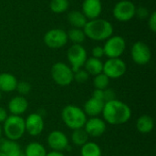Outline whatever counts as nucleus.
<instances>
[{
    "label": "nucleus",
    "instance_id": "obj_13",
    "mask_svg": "<svg viewBox=\"0 0 156 156\" xmlns=\"http://www.w3.org/2000/svg\"><path fill=\"white\" fill-rule=\"evenodd\" d=\"M47 143L48 147L52 151L63 152L69 148V139L67 135L63 132L58 130L52 131L48 133Z\"/></svg>",
    "mask_w": 156,
    "mask_h": 156
},
{
    "label": "nucleus",
    "instance_id": "obj_12",
    "mask_svg": "<svg viewBox=\"0 0 156 156\" xmlns=\"http://www.w3.org/2000/svg\"><path fill=\"white\" fill-rule=\"evenodd\" d=\"M44 119L40 113H30L25 119L26 133H27L30 136L36 137L41 134L44 130Z\"/></svg>",
    "mask_w": 156,
    "mask_h": 156
},
{
    "label": "nucleus",
    "instance_id": "obj_23",
    "mask_svg": "<svg viewBox=\"0 0 156 156\" xmlns=\"http://www.w3.org/2000/svg\"><path fill=\"white\" fill-rule=\"evenodd\" d=\"M47 150L45 146L39 143H29L24 151V156H46Z\"/></svg>",
    "mask_w": 156,
    "mask_h": 156
},
{
    "label": "nucleus",
    "instance_id": "obj_9",
    "mask_svg": "<svg viewBox=\"0 0 156 156\" xmlns=\"http://www.w3.org/2000/svg\"><path fill=\"white\" fill-rule=\"evenodd\" d=\"M127 70V66L125 62L120 58H108L103 63L102 73H104L110 80H116L122 77Z\"/></svg>",
    "mask_w": 156,
    "mask_h": 156
},
{
    "label": "nucleus",
    "instance_id": "obj_19",
    "mask_svg": "<svg viewBox=\"0 0 156 156\" xmlns=\"http://www.w3.org/2000/svg\"><path fill=\"white\" fill-rule=\"evenodd\" d=\"M16 78L8 72L0 73V91L1 92H12L16 90L17 85Z\"/></svg>",
    "mask_w": 156,
    "mask_h": 156
},
{
    "label": "nucleus",
    "instance_id": "obj_29",
    "mask_svg": "<svg viewBox=\"0 0 156 156\" xmlns=\"http://www.w3.org/2000/svg\"><path fill=\"white\" fill-rule=\"evenodd\" d=\"M89 78H90V75L84 69H80L74 71L73 80H75L78 83H85L86 81H88Z\"/></svg>",
    "mask_w": 156,
    "mask_h": 156
},
{
    "label": "nucleus",
    "instance_id": "obj_1",
    "mask_svg": "<svg viewBox=\"0 0 156 156\" xmlns=\"http://www.w3.org/2000/svg\"><path fill=\"white\" fill-rule=\"evenodd\" d=\"M101 114L105 122L112 125H121L131 119L132 110L125 102L115 99L104 103Z\"/></svg>",
    "mask_w": 156,
    "mask_h": 156
},
{
    "label": "nucleus",
    "instance_id": "obj_24",
    "mask_svg": "<svg viewBox=\"0 0 156 156\" xmlns=\"http://www.w3.org/2000/svg\"><path fill=\"white\" fill-rule=\"evenodd\" d=\"M101 146L94 142H87L80 147V156H101Z\"/></svg>",
    "mask_w": 156,
    "mask_h": 156
},
{
    "label": "nucleus",
    "instance_id": "obj_21",
    "mask_svg": "<svg viewBox=\"0 0 156 156\" xmlns=\"http://www.w3.org/2000/svg\"><path fill=\"white\" fill-rule=\"evenodd\" d=\"M83 67H84V69L89 73V75L96 76L98 74L102 73L103 62L99 58H95L91 57V58H87Z\"/></svg>",
    "mask_w": 156,
    "mask_h": 156
},
{
    "label": "nucleus",
    "instance_id": "obj_38",
    "mask_svg": "<svg viewBox=\"0 0 156 156\" xmlns=\"http://www.w3.org/2000/svg\"><path fill=\"white\" fill-rule=\"evenodd\" d=\"M2 127H1V124H0V139L2 138Z\"/></svg>",
    "mask_w": 156,
    "mask_h": 156
},
{
    "label": "nucleus",
    "instance_id": "obj_4",
    "mask_svg": "<svg viewBox=\"0 0 156 156\" xmlns=\"http://www.w3.org/2000/svg\"><path fill=\"white\" fill-rule=\"evenodd\" d=\"M2 132L6 139L11 141H18L26 133L25 119L22 116L8 115L6 120L3 122Z\"/></svg>",
    "mask_w": 156,
    "mask_h": 156
},
{
    "label": "nucleus",
    "instance_id": "obj_17",
    "mask_svg": "<svg viewBox=\"0 0 156 156\" xmlns=\"http://www.w3.org/2000/svg\"><path fill=\"white\" fill-rule=\"evenodd\" d=\"M104 101L97 100L95 98H90L86 101V102L83 105V112H85L86 116L90 117H98L100 114H101L103 107H104Z\"/></svg>",
    "mask_w": 156,
    "mask_h": 156
},
{
    "label": "nucleus",
    "instance_id": "obj_5",
    "mask_svg": "<svg viewBox=\"0 0 156 156\" xmlns=\"http://www.w3.org/2000/svg\"><path fill=\"white\" fill-rule=\"evenodd\" d=\"M74 72L70 66L64 62H57L51 68V77L56 84L66 87L73 82Z\"/></svg>",
    "mask_w": 156,
    "mask_h": 156
},
{
    "label": "nucleus",
    "instance_id": "obj_40",
    "mask_svg": "<svg viewBox=\"0 0 156 156\" xmlns=\"http://www.w3.org/2000/svg\"><path fill=\"white\" fill-rule=\"evenodd\" d=\"M1 95H2V92L0 91V99H1Z\"/></svg>",
    "mask_w": 156,
    "mask_h": 156
},
{
    "label": "nucleus",
    "instance_id": "obj_7",
    "mask_svg": "<svg viewBox=\"0 0 156 156\" xmlns=\"http://www.w3.org/2000/svg\"><path fill=\"white\" fill-rule=\"evenodd\" d=\"M67 58L73 72L82 69L88 58L87 51L82 45L73 44L67 52Z\"/></svg>",
    "mask_w": 156,
    "mask_h": 156
},
{
    "label": "nucleus",
    "instance_id": "obj_31",
    "mask_svg": "<svg viewBox=\"0 0 156 156\" xmlns=\"http://www.w3.org/2000/svg\"><path fill=\"white\" fill-rule=\"evenodd\" d=\"M103 94H104V97H103L104 102H108L116 99V93L112 89H109V88L105 89L103 90Z\"/></svg>",
    "mask_w": 156,
    "mask_h": 156
},
{
    "label": "nucleus",
    "instance_id": "obj_14",
    "mask_svg": "<svg viewBox=\"0 0 156 156\" xmlns=\"http://www.w3.org/2000/svg\"><path fill=\"white\" fill-rule=\"evenodd\" d=\"M83 128L89 136L101 137L106 132L107 125L103 119L99 117H90V119H87Z\"/></svg>",
    "mask_w": 156,
    "mask_h": 156
},
{
    "label": "nucleus",
    "instance_id": "obj_26",
    "mask_svg": "<svg viewBox=\"0 0 156 156\" xmlns=\"http://www.w3.org/2000/svg\"><path fill=\"white\" fill-rule=\"evenodd\" d=\"M67 35H68V39L70 40L73 44L81 45V43H83L86 39L85 33H84L83 29H81V28L72 27L71 29H69L67 32Z\"/></svg>",
    "mask_w": 156,
    "mask_h": 156
},
{
    "label": "nucleus",
    "instance_id": "obj_3",
    "mask_svg": "<svg viewBox=\"0 0 156 156\" xmlns=\"http://www.w3.org/2000/svg\"><path fill=\"white\" fill-rule=\"evenodd\" d=\"M61 119L64 124L73 131L83 128L87 121V116L81 108L73 104H69L62 109Z\"/></svg>",
    "mask_w": 156,
    "mask_h": 156
},
{
    "label": "nucleus",
    "instance_id": "obj_2",
    "mask_svg": "<svg viewBox=\"0 0 156 156\" xmlns=\"http://www.w3.org/2000/svg\"><path fill=\"white\" fill-rule=\"evenodd\" d=\"M86 37L95 41H105L113 35L112 24L102 18L88 20L83 27Z\"/></svg>",
    "mask_w": 156,
    "mask_h": 156
},
{
    "label": "nucleus",
    "instance_id": "obj_8",
    "mask_svg": "<svg viewBox=\"0 0 156 156\" xmlns=\"http://www.w3.org/2000/svg\"><path fill=\"white\" fill-rule=\"evenodd\" d=\"M136 6L130 0L119 1L112 9L113 16L120 22H128L135 16Z\"/></svg>",
    "mask_w": 156,
    "mask_h": 156
},
{
    "label": "nucleus",
    "instance_id": "obj_36",
    "mask_svg": "<svg viewBox=\"0 0 156 156\" xmlns=\"http://www.w3.org/2000/svg\"><path fill=\"white\" fill-rule=\"evenodd\" d=\"M7 117H8L7 111H6L5 108L0 107V124H1V123H3V122L6 120V118H7Z\"/></svg>",
    "mask_w": 156,
    "mask_h": 156
},
{
    "label": "nucleus",
    "instance_id": "obj_39",
    "mask_svg": "<svg viewBox=\"0 0 156 156\" xmlns=\"http://www.w3.org/2000/svg\"><path fill=\"white\" fill-rule=\"evenodd\" d=\"M0 156H7V155H5V154H3V153H1V152H0Z\"/></svg>",
    "mask_w": 156,
    "mask_h": 156
},
{
    "label": "nucleus",
    "instance_id": "obj_25",
    "mask_svg": "<svg viewBox=\"0 0 156 156\" xmlns=\"http://www.w3.org/2000/svg\"><path fill=\"white\" fill-rule=\"evenodd\" d=\"M89 135L86 133V131L84 130V128H80V129H76L73 130L72 133H71V142L81 147L83 144H85L87 142H89Z\"/></svg>",
    "mask_w": 156,
    "mask_h": 156
},
{
    "label": "nucleus",
    "instance_id": "obj_28",
    "mask_svg": "<svg viewBox=\"0 0 156 156\" xmlns=\"http://www.w3.org/2000/svg\"><path fill=\"white\" fill-rule=\"evenodd\" d=\"M109 84H110V79L104 73H101V74L94 76L93 86L96 90H104L105 89L109 87Z\"/></svg>",
    "mask_w": 156,
    "mask_h": 156
},
{
    "label": "nucleus",
    "instance_id": "obj_22",
    "mask_svg": "<svg viewBox=\"0 0 156 156\" xmlns=\"http://www.w3.org/2000/svg\"><path fill=\"white\" fill-rule=\"evenodd\" d=\"M68 22L72 26V27L83 29L86 23L88 22V19L81 11L74 10L68 14Z\"/></svg>",
    "mask_w": 156,
    "mask_h": 156
},
{
    "label": "nucleus",
    "instance_id": "obj_33",
    "mask_svg": "<svg viewBox=\"0 0 156 156\" xmlns=\"http://www.w3.org/2000/svg\"><path fill=\"white\" fill-rule=\"evenodd\" d=\"M148 27L152 32H156V12H153L148 16Z\"/></svg>",
    "mask_w": 156,
    "mask_h": 156
},
{
    "label": "nucleus",
    "instance_id": "obj_30",
    "mask_svg": "<svg viewBox=\"0 0 156 156\" xmlns=\"http://www.w3.org/2000/svg\"><path fill=\"white\" fill-rule=\"evenodd\" d=\"M16 90H17V92L21 95V96H26L27 95L30 90H31V85L27 82V81H18L17 85H16Z\"/></svg>",
    "mask_w": 156,
    "mask_h": 156
},
{
    "label": "nucleus",
    "instance_id": "obj_34",
    "mask_svg": "<svg viewBox=\"0 0 156 156\" xmlns=\"http://www.w3.org/2000/svg\"><path fill=\"white\" fill-rule=\"evenodd\" d=\"M91 54H92V57L93 58L101 59L104 56L103 48L101 46H96V47H94L92 48V50H91Z\"/></svg>",
    "mask_w": 156,
    "mask_h": 156
},
{
    "label": "nucleus",
    "instance_id": "obj_10",
    "mask_svg": "<svg viewBox=\"0 0 156 156\" xmlns=\"http://www.w3.org/2000/svg\"><path fill=\"white\" fill-rule=\"evenodd\" d=\"M44 43L50 48H60L68 43L67 32L61 28H53L44 35Z\"/></svg>",
    "mask_w": 156,
    "mask_h": 156
},
{
    "label": "nucleus",
    "instance_id": "obj_32",
    "mask_svg": "<svg viewBox=\"0 0 156 156\" xmlns=\"http://www.w3.org/2000/svg\"><path fill=\"white\" fill-rule=\"evenodd\" d=\"M135 16L137 17H139L140 19H144L146 17H148L150 16L149 14V11L146 7L144 6H140L138 8H136V11H135Z\"/></svg>",
    "mask_w": 156,
    "mask_h": 156
},
{
    "label": "nucleus",
    "instance_id": "obj_11",
    "mask_svg": "<svg viewBox=\"0 0 156 156\" xmlns=\"http://www.w3.org/2000/svg\"><path fill=\"white\" fill-rule=\"evenodd\" d=\"M131 57L134 63L142 66L146 65L152 58V51L147 44L143 41H137L131 48Z\"/></svg>",
    "mask_w": 156,
    "mask_h": 156
},
{
    "label": "nucleus",
    "instance_id": "obj_18",
    "mask_svg": "<svg viewBox=\"0 0 156 156\" xmlns=\"http://www.w3.org/2000/svg\"><path fill=\"white\" fill-rule=\"evenodd\" d=\"M0 152L7 156H24L20 145L16 141L9 139H0Z\"/></svg>",
    "mask_w": 156,
    "mask_h": 156
},
{
    "label": "nucleus",
    "instance_id": "obj_41",
    "mask_svg": "<svg viewBox=\"0 0 156 156\" xmlns=\"http://www.w3.org/2000/svg\"><path fill=\"white\" fill-rule=\"evenodd\" d=\"M101 1H102V0H101Z\"/></svg>",
    "mask_w": 156,
    "mask_h": 156
},
{
    "label": "nucleus",
    "instance_id": "obj_16",
    "mask_svg": "<svg viewBox=\"0 0 156 156\" xmlns=\"http://www.w3.org/2000/svg\"><path fill=\"white\" fill-rule=\"evenodd\" d=\"M27 108L28 101L24 96L21 95L13 97L7 104V110L11 113V115L21 116L23 113L27 112Z\"/></svg>",
    "mask_w": 156,
    "mask_h": 156
},
{
    "label": "nucleus",
    "instance_id": "obj_20",
    "mask_svg": "<svg viewBox=\"0 0 156 156\" xmlns=\"http://www.w3.org/2000/svg\"><path fill=\"white\" fill-rule=\"evenodd\" d=\"M136 128L140 133H143V134L150 133L154 128V121L149 115H146V114L142 115L137 119Z\"/></svg>",
    "mask_w": 156,
    "mask_h": 156
},
{
    "label": "nucleus",
    "instance_id": "obj_15",
    "mask_svg": "<svg viewBox=\"0 0 156 156\" xmlns=\"http://www.w3.org/2000/svg\"><path fill=\"white\" fill-rule=\"evenodd\" d=\"M102 11L101 0H84L82 3V14L88 20L99 18Z\"/></svg>",
    "mask_w": 156,
    "mask_h": 156
},
{
    "label": "nucleus",
    "instance_id": "obj_37",
    "mask_svg": "<svg viewBox=\"0 0 156 156\" xmlns=\"http://www.w3.org/2000/svg\"><path fill=\"white\" fill-rule=\"evenodd\" d=\"M46 156H65L62 152H57V151H51L49 153H47Z\"/></svg>",
    "mask_w": 156,
    "mask_h": 156
},
{
    "label": "nucleus",
    "instance_id": "obj_27",
    "mask_svg": "<svg viewBox=\"0 0 156 156\" xmlns=\"http://www.w3.org/2000/svg\"><path fill=\"white\" fill-rule=\"evenodd\" d=\"M69 1L68 0H51L49 7L50 10L55 14H61L67 11L69 8Z\"/></svg>",
    "mask_w": 156,
    "mask_h": 156
},
{
    "label": "nucleus",
    "instance_id": "obj_6",
    "mask_svg": "<svg viewBox=\"0 0 156 156\" xmlns=\"http://www.w3.org/2000/svg\"><path fill=\"white\" fill-rule=\"evenodd\" d=\"M102 48L104 50V56L108 57V58H120L125 51L126 42L122 37L112 35L105 40Z\"/></svg>",
    "mask_w": 156,
    "mask_h": 156
},
{
    "label": "nucleus",
    "instance_id": "obj_35",
    "mask_svg": "<svg viewBox=\"0 0 156 156\" xmlns=\"http://www.w3.org/2000/svg\"><path fill=\"white\" fill-rule=\"evenodd\" d=\"M103 97H104V94H103V90H94L93 93H92V98H95L97 100H100V101H103Z\"/></svg>",
    "mask_w": 156,
    "mask_h": 156
}]
</instances>
